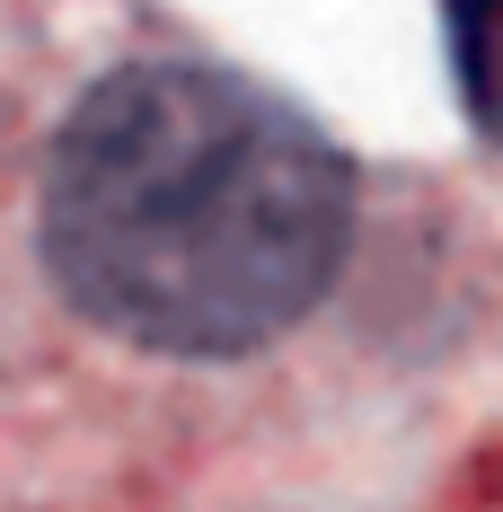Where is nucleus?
<instances>
[{"label":"nucleus","mask_w":503,"mask_h":512,"mask_svg":"<svg viewBox=\"0 0 503 512\" xmlns=\"http://www.w3.org/2000/svg\"><path fill=\"white\" fill-rule=\"evenodd\" d=\"M442 27H451V71L477 133L503 142V0H442Z\"/></svg>","instance_id":"2"},{"label":"nucleus","mask_w":503,"mask_h":512,"mask_svg":"<svg viewBox=\"0 0 503 512\" xmlns=\"http://www.w3.org/2000/svg\"><path fill=\"white\" fill-rule=\"evenodd\" d=\"M353 248V168L301 106L212 62L106 71L45 159V265L115 345L239 362Z\"/></svg>","instance_id":"1"}]
</instances>
